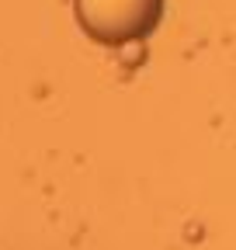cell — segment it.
I'll return each mask as SVG.
<instances>
[{
	"label": "cell",
	"mask_w": 236,
	"mask_h": 250,
	"mask_svg": "<svg viewBox=\"0 0 236 250\" xmlns=\"http://www.w3.org/2000/svg\"><path fill=\"white\" fill-rule=\"evenodd\" d=\"M73 14L87 39L122 49L146 39L163 18V0H73Z\"/></svg>",
	"instance_id": "6da1fadb"
}]
</instances>
